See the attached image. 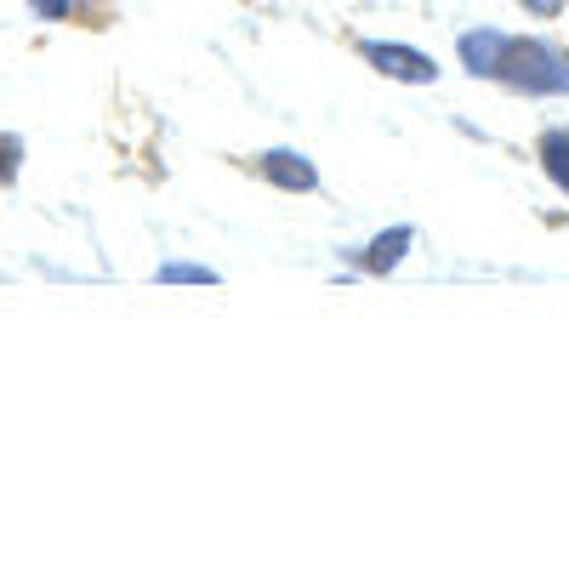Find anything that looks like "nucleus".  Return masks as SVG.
Returning <instances> with one entry per match:
<instances>
[{
  "mask_svg": "<svg viewBox=\"0 0 569 569\" xmlns=\"http://www.w3.org/2000/svg\"><path fill=\"white\" fill-rule=\"evenodd\" d=\"M501 46H507V29L479 23V29L456 34V58H461V69H467L472 80H490V74H496V58H501Z\"/></svg>",
  "mask_w": 569,
  "mask_h": 569,
  "instance_id": "5",
  "label": "nucleus"
},
{
  "mask_svg": "<svg viewBox=\"0 0 569 569\" xmlns=\"http://www.w3.org/2000/svg\"><path fill=\"white\" fill-rule=\"evenodd\" d=\"M23 171V137L18 131H0V188Z\"/></svg>",
  "mask_w": 569,
  "mask_h": 569,
  "instance_id": "9",
  "label": "nucleus"
},
{
  "mask_svg": "<svg viewBox=\"0 0 569 569\" xmlns=\"http://www.w3.org/2000/svg\"><path fill=\"white\" fill-rule=\"evenodd\" d=\"M359 58L382 80H399V86H433L445 74L421 46H405V40H359Z\"/></svg>",
  "mask_w": 569,
  "mask_h": 569,
  "instance_id": "2",
  "label": "nucleus"
},
{
  "mask_svg": "<svg viewBox=\"0 0 569 569\" xmlns=\"http://www.w3.org/2000/svg\"><path fill=\"white\" fill-rule=\"evenodd\" d=\"M410 246H416V228H410V222H393V228L376 233V240L353 246V251H348V262H353L359 273H370V279H388V273L410 257Z\"/></svg>",
  "mask_w": 569,
  "mask_h": 569,
  "instance_id": "3",
  "label": "nucleus"
},
{
  "mask_svg": "<svg viewBox=\"0 0 569 569\" xmlns=\"http://www.w3.org/2000/svg\"><path fill=\"white\" fill-rule=\"evenodd\" d=\"M490 80L518 98H569V52L547 34H507Z\"/></svg>",
  "mask_w": 569,
  "mask_h": 569,
  "instance_id": "1",
  "label": "nucleus"
},
{
  "mask_svg": "<svg viewBox=\"0 0 569 569\" xmlns=\"http://www.w3.org/2000/svg\"><path fill=\"white\" fill-rule=\"evenodd\" d=\"M98 7H103V0H29V12L46 18V23H74V18L98 12Z\"/></svg>",
  "mask_w": 569,
  "mask_h": 569,
  "instance_id": "8",
  "label": "nucleus"
},
{
  "mask_svg": "<svg viewBox=\"0 0 569 569\" xmlns=\"http://www.w3.org/2000/svg\"><path fill=\"white\" fill-rule=\"evenodd\" d=\"M518 7H525L530 18H558V12H563V0H518Z\"/></svg>",
  "mask_w": 569,
  "mask_h": 569,
  "instance_id": "10",
  "label": "nucleus"
},
{
  "mask_svg": "<svg viewBox=\"0 0 569 569\" xmlns=\"http://www.w3.org/2000/svg\"><path fill=\"white\" fill-rule=\"evenodd\" d=\"M154 284H222V273L217 268H206V262H160L154 268Z\"/></svg>",
  "mask_w": 569,
  "mask_h": 569,
  "instance_id": "7",
  "label": "nucleus"
},
{
  "mask_svg": "<svg viewBox=\"0 0 569 569\" xmlns=\"http://www.w3.org/2000/svg\"><path fill=\"white\" fill-rule=\"evenodd\" d=\"M251 166H257L262 182L279 188V194H313V188H319V166H313L302 149H268V154H257Z\"/></svg>",
  "mask_w": 569,
  "mask_h": 569,
  "instance_id": "4",
  "label": "nucleus"
},
{
  "mask_svg": "<svg viewBox=\"0 0 569 569\" xmlns=\"http://www.w3.org/2000/svg\"><path fill=\"white\" fill-rule=\"evenodd\" d=\"M536 160H541V171L558 182V194H569V126H547V131L536 137Z\"/></svg>",
  "mask_w": 569,
  "mask_h": 569,
  "instance_id": "6",
  "label": "nucleus"
}]
</instances>
